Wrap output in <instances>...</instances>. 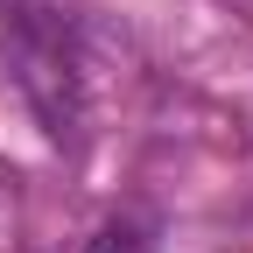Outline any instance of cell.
Segmentation results:
<instances>
[{"label":"cell","mask_w":253,"mask_h":253,"mask_svg":"<svg viewBox=\"0 0 253 253\" xmlns=\"http://www.w3.org/2000/svg\"><path fill=\"white\" fill-rule=\"evenodd\" d=\"M91 253H148V239H134V232H99V239H91Z\"/></svg>","instance_id":"cell-1"}]
</instances>
